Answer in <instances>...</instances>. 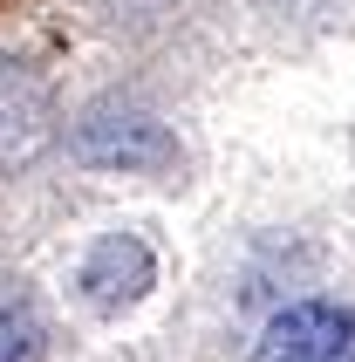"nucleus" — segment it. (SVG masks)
Segmentation results:
<instances>
[{
    "instance_id": "nucleus-1",
    "label": "nucleus",
    "mask_w": 355,
    "mask_h": 362,
    "mask_svg": "<svg viewBox=\"0 0 355 362\" xmlns=\"http://www.w3.org/2000/svg\"><path fill=\"white\" fill-rule=\"evenodd\" d=\"M69 151L96 171H171L178 137L137 103H89L69 130Z\"/></svg>"
},
{
    "instance_id": "nucleus-2",
    "label": "nucleus",
    "mask_w": 355,
    "mask_h": 362,
    "mask_svg": "<svg viewBox=\"0 0 355 362\" xmlns=\"http://www.w3.org/2000/svg\"><path fill=\"white\" fill-rule=\"evenodd\" d=\"M253 362H355V308L342 301H294L280 308Z\"/></svg>"
},
{
    "instance_id": "nucleus-3",
    "label": "nucleus",
    "mask_w": 355,
    "mask_h": 362,
    "mask_svg": "<svg viewBox=\"0 0 355 362\" xmlns=\"http://www.w3.org/2000/svg\"><path fill=\"white\" fill-rule=\"evenodd\" d=\"M82 301L96 308V315H123V308H137L151 287H158V260H151V246L137 233H103L89 253H82Z\"/></svg>"
},
{
    "instance_id": "nucleus-4",
    "label": "nucleus",
    "mask_w": 355,
    "mask_h": 362,
    "mask_svg": "<svg viewBox=\"0 0 355 362\" xmlns=\"http://www.w3.org/2000/svg\"><path fill=\"white\" fill-rule=\"evenodd\" d=\"M48 144V89L28 69L0 62V164H21Z\"/></svg>"
},
{
    "instance_id": "nucleus-5",
    "label": "nucleus",
    "mask_w": 355,
    "mask_h": 362,
    "mask_svg": "<svg viewBox=\"0 0 355 362\" xmlns=\"http://www.w3.org/2000/svg\"><path fill=\"white\" fill-rule=\"evenodd\" d=\"M48 356V328L21 301H0V362H41Z\"/></svg>"
}]
</instances>
